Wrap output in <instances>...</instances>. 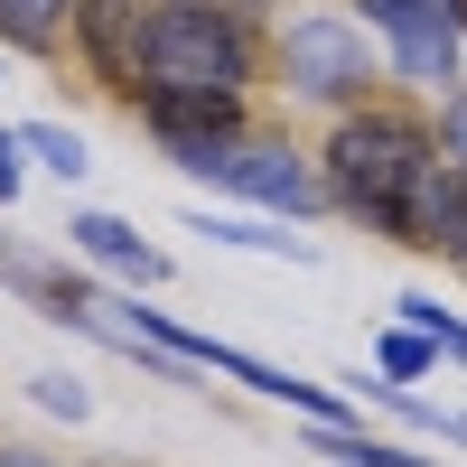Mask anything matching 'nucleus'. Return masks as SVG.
<instances>
[{
    "label": "nucleus",
    "mask_w": 467,
    "mask_h": 467,
    "mask_svg": "<svg viewBox=\"0 0 467 467\" xmlns=\"http://www.w3.org/2000/svg\"><path fill=\"white\" fill-rule=\"evenodd\" d=\"M431 178H440V131L420 122V112L356 103L337 122V140H327V197L346 215H365L374 234H393V244H411Z\"/></svg>",
    "instance_id": "nucleus-1"
},
{
    "label": "nucleus",
    "mask_w": 467,
    "mask_h": 467,
    "mask_svg": "<svg viewBox=\"0 0 467 467\" xmlns=\"http://www.w3.org/2000/svg\"><path fill=\"white\" fill-rule=\"evenodd\" d=\"M281 85H290L299 103H337V112H356V103L374 94V47H365V28L337 19V10L290 19V37H281Z\"/></svg>",
    "instance_id": "nucleus-2"
},
{
    "label": "nucleus",
    "mask_w": 467,
    "mask_h": 467,
    "mask_svg": "<svg viewBox=\"0 0 467 467\" xmlns=\"http://www.w3.org/2000/svg\"><path fill=\"white\" fill-rule=\"evenodd\" d=\"M365 28L393 47L402 85H458V57H467V0H356Z\"/></svg>",
    "instance_id": "nucleus-3"
},
{
    "label": "nucleus",
    "mask_w": 467,
    "mask_h": 467,
    "mask_svg": "<svg viewBox=\"0 0 467 467\" xmlns=\"http://www.w3.org/2000/svg\"><path fill=\"white\" fill-rule=\"evenodd\" d=\"M206 178L234 187V197H253V206H281V215H318V197H327L290 140H253V131L234 140L224 160H206Z\"/></svg>",
    "instance_id": "nucleus-4"
},
{
    "label": "nucleus",
    "mask_w": 467,
    "mask_h": 467,
    "mask_svg": "<svg viewBox=\"0 0 467 467\" xmlns=\"http://www.w3.org/2000/svg\"><path fill=\"white\" fill-rule=\"evenodd\" d=\"M75 10V47H85V66L103 75L112 94L140 103V10L150 0H66Z\"/></svg>",
    "instance_id": "nucleus-5"
},
{
    "label": "nucleus",
    "mask_w": 467,
    "mask_h": 467,
    "mask_svg": "<svg viewBox=\"0 0 467 467\" xmlns=\"http://www.w3.org/2000/svg\"><path fill=\"white\" fill-rule=\"evenodd\" d=\"M66 244L85 253V262H103V271H122L131 290H160V281H169V253H160V244H140L122 215H94V206H85V215L66 224Z\"/></svg>",
    "instance_id": "nucleus-6"
},
{
    "label": "nucleus",
    "mask_w": 467,
    "mask_h": 467,
    "mask_svg": "<svg viewBox=\"0 0 467 467\" xmlns=\"http://www.w3.org/2000/svg\"><path fill=\"white\" fill-rule=\"evenodd\" d=\"M411 244H431V253L467 262V169H440V178H431V197H420Z\"/></svg>",
    "instance_id": "nucleus-7"
},
{
    "label": "nucleus",
    "mask_w": 467,
    "mask_h": 467,
    "mask_svg": "<svg viewBox=\"0 0 467 467\" xmlns=\"http://www.w3.org/2000/svg\"><path fill=\"white\" fill-rule=\"evenodd\" d=\"M197 234H206V244H234V253H271V262H318L308 234H262L244 215H197Z\"/></svg>",
    "instance_id": "nucleus-8"
},
{
    "label": "nucleus",
    "mask_w": 467,
    "mask_h": 467,
    "mask_svg": "<svg viewBox=\"0 0 467 467\" xmlns=\"http://www.w3.org/2000/svg\"><path fill=\"white\" fill-rule=\"evenodd\" d=\"M318 458H346V467H431V458H411L393 440H365V431H318Z\"/></svg>",
    "instance_id": "nucleus-9"
},
{
    "label": "nucleus",
    "mask_w": 467,
    "mask_h": 467,
    "mask_svg": "<svg viewBox=\"0 0 467 467\" xmlns=\"http://www.w3.org/2000/svg\"><path fill=\"white\" fill-rule=\"evenodd\" d=\"M402 318H411L420 337H431V346H440L449 365H467V318H449V308H440L431 290H411V299H402Z\"/></svg>",
    "instance_id": "nucleus-10"
},
{
    "label": "nucleus",
    "mask_w": 467,
    "mask_h": 467,
    "mask_svg": "<svg viewBox=\"0 0 467 467\" xmlns=\"http://www.w3.org/2000/svg\"><path fill=\"white\" fill-rule=\"evenodd\" d=\"M57 19H66V0H0V37L10 47H47Z\"/></svg>",
    "instance_id": "nucleus-11"
},
{
    "label": "nucleus",
    "mask_w": 467,
    "mask_h": 467,
    "mask_svg": "<svg viewBox=\"0 0 467 467\" xmlns=\"http://www.w3.org/2000/svg\"><path fill=\"white\" fill-rule=\"evenodd\" d=\"M19 150H37V160H47L57 178H85L94 160H85V140H75V131H57V122H28L19 131Z\"/></svg>",
    "instance_id": "nucleus-12"
},
{
    "label": "nucleus",
    "mask_w": 467,
    "mask_h": 467,
    "mask_svg": "<svg viewBox=\"0 0 467 467\" xmlns=\"http://www.w3.org/2000/svg\"><path fill=\"white\" fill-rule=\"evenodd\" d=\"M374 356H383V374H393V383H411V374H431V365H440V346L420 337V327H393Z\"/></svg>",
    "instance_id": "nucleus-13"
},
{
    "label": "nucleus",
    "mask_w": 467,
    "mask_h": 467,
    "mask_svg": "<svg viewBox=\"0 0 467 467\" xmlns=\"http://www.w3.org/2000/svg\"><path fill=\"white\" fill-rule=\"evenodd\" d=\"M440 140H449V169H467V85L440 103Z\"/></svg>",
    "instance_id": "nucleus-14"
},
{
    "label": "nucleus",
    "mask_w": 467,
    "mask_h": 467,
    "mask_svg": "<svg viewBox=\"0 0 467 467\" xmlns=\"http://www.w3.org/2000/svg\"><path fill=\"white\" fill-rule=\"evenodd\" d=\"M37 411H66V420H85V393H75L66 374H37Z\"/></svg>",
    "instance_id": "nucleus-15"
},
{
    "label": "nucleus",
    "mask_w": 467,
    "mask_h": 467,
    "mask_svg": "<svg viewBox=\"0 0 467 467\" xmlns=\"http://www.w3.org/2000/svg\"><path fill=\"white\" fill-rule=\"evenodd\" d=\"M19 197V131H0V206Z\"/></svg>",
    "instance_id": "nucleus-16"
},
{
    "label": "nucleus",
    "mask_w": 467,
    "mask_h": 467,
    "mask_svg": "<svg viewBox=\"0 0 467 467\" xmlns=\"http://www.w3.org/2000/svg\"><path fill=\"white\" fill-rule=\"evenodd\" d=\"M0 467H57V458H0Z\"/></svg>",
    "instance_id": "nucleus-17"
}]
</instances>
